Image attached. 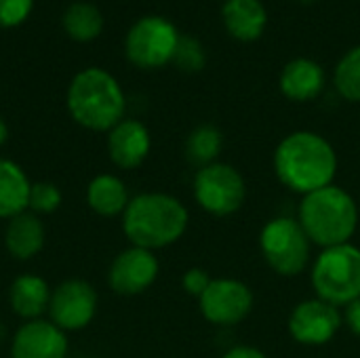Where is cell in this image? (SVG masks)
I'll list each match as a JSON object with an SVG mask.
<instances>
[{"mask_svg":"<svg viewBox=\"0 0 360 358\" xmlns=\"http://www.w3.org/2000/svg\"><path fill=\"white\" fill-rule=\"evenodd\" d=\"M221 150H224V133L211 122H202L194 127L186 137V146H184L186 160L198 169L217 162Z\"/></svg>","mask_w":360,"mask_h":358,"instance_id":"44dd1931","label":"cell"},{"mask_svg":"<svg viewBox=\"0 0 360 358\" xmlns=\"http://www.w3.org/2000/svg\"><path fill=\"white\" fill-rule=\"evenodd\" d=\"M335 91L350 103H360V44L350 49L335 65Z\"/></svg>","mask_w":360,"mask_h":358,"instance_id":"603a6c76","label":"cell"},{"mask_svg":"<svg viewBox=\"0 0 360 358\" xmlns=\"http://www.w3.org/2000/svg\"><path fill=\"white\" fill-rule=\"evenodd\" d=\"M86 205L99 217H122L131 194L127 184L114 173H99L86 186Z\"/></svg>","mask_w":360,"mask_h":358,"instance_id":"ffe728a7","label":"cell"},{"mask_svg":"<svg viewBox=\"0 0 360 358\" xmlns=\"http://www.w3.org/2000/svg\"><path fill=\"white\" fill-rule=\"evenodd\" d=\"M181 34L165 17L148 15L131 25L124 38L127 59L141 70H158L173 61Z\"/></svg>","mask_w":360,"mask_h":358,"instance_id":"52a82bcc","label":"cell"},{"mask_svg":"<svg viewBox=\"0 0 360 358\" xmlns=\"http://www.w3.org/2000/svg\"><path fill=\"white\" fill-rule=\"evenodd\" d=\"M213 279L207 274V270H202V268H190V270H186V274L181 276V287H184V291L188 293V295H192V298H200L205 291H207V287H209V283H211Z\"/></svg>","mask_w":360,"mask_h":358,"instance_id":"4316f807","label":"cell"},{"mask_svg":"<svg viewBox=\"0 0 360 358\" xmlns=\"http://www.w3.org/2000/svg\"><path fill=\"white\" fill-rule=\"evenodd\" d=\"M61 23L70 38L78 42H91L103 30V15L91 2H74L65 8Z\"/></svg>","mask_w":360,"mask_h":358,"instance_id":"7402d4cb","label":"cell"},{"mask_svg":"<svg viewBox=\"0 0 360 358\" xmlns=\"http://www.w3.org/2000/svg\"><path fill=\"white\" fill-rule=\"evenodd\" d=\"M221 358H268L266 352H262L259 348L253 346H234L230 348Z\"/></svg>","mask_w":360,"mask_h":358,"instance_id":"f1b7e54d","label":"cell"},{"mask_svg":"<svg viewBox=\"0 0 360 358\" xmlns=\"http://www.w3.org/2000/svg\"><path fill=\"white\" fill-rule=\"evenodd\" d=\"M34 0H0V27H17L32 13Z\"/></svg>","mask_w":360,"mask_h":358,"instance_id":"484cf974","label":"cell"},{"mask_svg":"<svg viewBox=\"0 0 360 358\" xmlns=\"http://www.w3.org/2000/svg\"><path fill=\"white\" fill-rule=\"evenodd\" d=\"M221 21L232 38L253 42L264 36L268 13L262 0H226L221 6Z\"/></svg>","mask_w":360,"mask_h":358,"instance_id":"ac0fdd59","label":"cell"},{"mask_svg":"<svg viewBox=\"0 0 360 358\" xmlns=\"http://www.w3.org/2000/svg\"><path fill=\"white\" fill-rule=\"evenodd\" d=\"M297 222L312 245H346L359 228V205L344 188L331 184L302 198Z\"/></svg>","mask_w":360,"mask_h":358,"instance_id":"277c9868","label":"cell"},{"mask_svg":"<svg viewBox=\"0 0 360 358\" xmlns=\"http://www.w3.org/2000/svg\"><path fill=\"white\" fill-rule=\"evenodd\" d=\"M30 192L32 181L25 173V169L11 160L0 156V219L8 222L30 207Z\"/></svg>","mask_w":360,"mask_h":358,"instance_id":"d6986e66","label":"cell"},{"mask_svg":"<svg viewBox=\"0 0 360 358\" xmlns=\"http://www.w3.org/2000/svg\"><path fill=\"white\" fill-rule=\"evenodd\" d=\"M120 219L133 247L158 251L175 245L186 234L190 213L179 198L167 192H141L131 196Z\"/></svg>","mask_w":360,"mask_h":358,"instance_id":"7a4b0ae2","label":"cell"},{"mask_svg":"<svg viewBox=\"0 0 360 358\" xmlns=\"http://www.w3.org/2000/svg\"><path fill=\"white\" fill-rule=\"evenodd\" d=\"M4 338H6V329H4V325L0 323V342H2Z\"/></svg>","mask_w":360,"mask_h":358,"instance_id":"4dcf8cb0","label":"cell"},{"mask_svg":"<svg viewBox=\"0 0 360 358\" xmlns=\"http://www.w3.org/2000/svg\"><path fill=\"white\" fill-rule=\"evenodd\" d=\"M53 287L49 281L34 272H23L15 276V281L8 287V306L15 317L25 321L44 319L49 312Z\"/></svg>","mask_w":360,"mask_h":358,"instance_id":"2e32d148","label":"cell"},{"mask_svg":"<svg viewBox=\"0 0 360 358\" xmlns=\"http://www.w3.org/2000/svg\"><path fill=\"white\" fill-rule=\"evenodd\" d=\"M253 291L236 279H213L207 291L198 298L200 314L217 327H234L253 310Z\"/></svg>","mask_w":360,"mask_h":358,"instance_id":"30bf717a","label":"cell"},{"mask_svg":"<svg viewBox=\"0 0 360 358\" xmlns=\"http://www.w3.org/2000/svg\"><path fill=\"white\" fill-rule=\"evenodd\" d=\"M80 358H89V357H80Z\"/></svg>","mask_w":360,"mask_h":358,"instance_id":"d6a6232c","label":"cell"},{"mask_svg":"<svg viewBox=\"0 0 360 358\" xmlns=\"http://www.w3.org/2000/svg\"><path fill=\"white\" fill-rule=\"evenodd\" d=\"M300 2H304V4H310V2H316V0H300Z\"/></svg>","mask_w":360,"mask_h":358,"instance_id":"1f68e13d","label":"cell"},{"mask_svg":"<svg viewBox=\"0 0 360 358\" xmlns=\"http://www.w3.org/2000/svg\"><path fill=\"white\" fill-rule=\"evenodd\" d=\"M61 203H63V192L57 184H53V181H34L32 184L27 211L36 213L38 217L53 215L61 207Z\"/></svg>","mask_w":360,"mask_h":358,"instance_id":"cb8c5ba5","label":"cell"},{"mask_svg":"<svg viewBox=\"0 0 360 358\" xmlns=\"http://www.w3.org/2000/svg\"><path fill=\"white\" fill-rule=\"evenodd\" d=\"M274 173L291 192L306 196L333 184L338 154L327 137L314 131H295L276 146Z\"/></svg>","mask_w":360,"mask_h":358,"instance_id":"6da1fadb","label":"cell"},{"mask_svg":"<svg viewBox=\"0 0 360 358\" xmlns=\"http://www.w3.org/2000/svg\"><path fill=\"white\" fill-rule=\"evenodd\" d=\"M344 323H346V327L356 338H360V298L346 306V310H344Z\"/></svg>","mask_w":360,"mask_h":358,"instance_id":"83f0119b","label":"cell"},{"mask_svg":"<svg viewBox=\"0 0 360 358\" xmlns=\"http://www.w3.org/2000/svg\"><path fill=\"white\" fill-rule=\"evenodd\" d=\"M11 358H70V340L49 319L21 323L11 335Z\"/></svg>","mask_w":360,"mask_h":358,"instance_id":"4fadbf2b","label":"cell"},{"mask_svg":"<svg viewBox=\"0 0 360 358\" xmlns=\"http://www.w3.org/2000/svg\"><path fill=\"white\" fill-rule=\"evenodd\" d=\"M108 156L114 167L122 171H133L146 162L152 150V135L148 127L137 118L120 120L112 131H108Z\"/></svg>","mask_w":360,"mask_h":358,"instance_id":"5bb4252c","label":"cell"},{"mask_svg":"<svg viewBox=\"0 0 360 358\" xmlns=\"http://www.w3.org/2000/svg\"><path fill=\"white\" fill-rule=\"evenodd\" d=\"M173 63L179 70L190 72V74L200 72L207 65V53H205L202 42L194 36H181L173 55Z\"/></svg>","mask_w":360,"mask_h":358,"instance_id":"d4e9b609","label":"cell"},{"mask_svg":"<svg viewBox=\"0 0 360 358\" xmlns=\"http://www.w3.org/2000/svg\"><path fill=\"white\" fill-rule=\"evenodd\" d=\"M160 262L154 251L141 247L122 249L110 264L108 285L114 293L133 298L146 293L158 279Z\"/></svg>","mask_w":360,"mask_h":358,"instance_id":"7c38bea8","label":"cell"},{"mask_svg":"<svg viewBox=\"0 0 360 358\" xmlns=\"http://www.w3.org/2000/svg\"><path fill=\"white\" fill-rule=\"evenodd\" d=\"M46 245V226L42 217L32 211H25L6 222L4 228V247L6 253L17 262L34 260Z\"/></svg>","mask_w":360,"mask_h":358,"instance_id":"e0dca14e","label":"cell"},{"mask_svg":"<svg viewBox=\"0 0 360 358\" xmlns=\"http://www.w3.org/2000/svg\"><path fill=\"white\" fill-rule=\"evenodd\" d=\"M327 84V74L323 65L310 57H295L291 59L278 78L281 93L295 103H306L316 99Z\"/></svg>","mask_w":360,"mask_h":358,"instance_id":"9a60e30c","label":"cell"},{"mask_svg":"<svg viewBox=\"0 0 360 358\" xmlns=\"http://www.w3.org/2000/svg\"><path fill=\"white\" fill-rule=\"evenodd\" d=\"M192 190L196 205L215 217L234 215L247 198V184L240 171L228 162H213L198 169Z\"/></svg>","mask_w":360,"mask_h":358,"instance_id":"ba28073f","label":"cell"},{"mask_svg":"<svg viewBox=\"0 0 360 358\" xmlns=\"http://www.w3.org/2000/svg\"><path fill=\"white\" fill-rule=\"evenodd\" d=\"M310 279L319 300L346 308L360 298V249L352 243L323 249Z\"/></svg>","mask_w":360,"mask_h":358,"instance_id":"5b68a950","label":"cell"},{"mask_svg":"<svg viewBox=\"0 0 360 358\" xmlns=\"http://www.w3.org/2000/svg\"><path fill=\"white\" fill-rule=\"evenodd\" d=\"M6 139H8V127H6V122H4V118L0 116V150L4 148V143H6Z\"/></svg>","mask_w":360,"mask_h":358,"instance_id":"f546056e","label":"cell"},{"mask_svg":"<svg viewBox=\"0 0 360 358\" xmlns=\"http://www.w3.org/2000/svg\"><path fill=\"white\" fill-rule=\"evenodd\" d=\"M65 106L74 122L82 129L108 133L124 120L127 97L120 82L110 72L86 68L72 78Z\"/></svg>","mask_w":360,"mask_h":358,"instance_id":"3957f363","label":"cell"},{"mask_svg":"<svg viewBox=\"0 0 360 358\" xmlns=\"http://www.w3.org/2000/svg\"><path fill=\"white\" fill-rule=\"evenodd\" d=\"M344 317L338 306L319 298L304 300L289 317V335L302 346H325L342 329Z\"/></svg>","mask_w":360,"mask_h":358,"instance_id":"8fae6325","label":"cell"},{"mask_svg":"<svg viewBox=\"0 0 360 358\" xmlns=\"http://www.w3.org/2000/svg\"><path fill=\"white\" fill-rule=\"evenodd\" d=\"M266 264L281 276H300L310 266L312 241L293 217H274L259 232Z\"/></svg>","mask_w":360,"mask_h":358,"instance_id":"8992f818","label":"cell"},{"mask_svg":"<svg viewBox=\"0 0 360 358\" xmlns=\"http://www.w3.org/2000/svg\"><path fill=\"white\" fill-rule=\"evenodd\" d=\"M224 2H226V0H224Z\"/></svg>","mask_w":360,"mask_h":358,"instance_id":"836d02e7","label":"cell"},{"mask_svg":"<svg viewBox=\"0 0 360 358\" xmlns=\"http://www.w3.org/2000/svg\"><path fill=\"white\" fill-rule=\"evenodd\" d=\"M99 310L97 289L82 279H68L53 287L49 304V321L65 333L86 329Z\"/></svg>","mask_w":360,"mask_h":358,"instance_id":"9c48e42d","label":"cell"}]
</instances>
